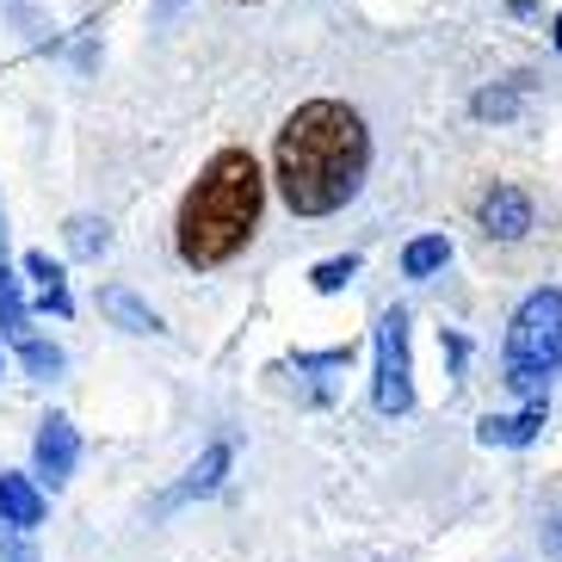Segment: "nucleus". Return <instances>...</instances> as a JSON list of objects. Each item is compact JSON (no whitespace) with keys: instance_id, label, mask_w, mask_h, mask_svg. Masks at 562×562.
<instances>
[{"instance_id":"obj_10","label":"nucleus","mask_w":562,"mask_h":562,"mask_svg":"<svg viewBox=\"0 0 562 562\" xmlns=\"http://www.w3.org/2000/svg\"><path fill=\"white\" fill-rule=\"evenodd\" d=\"M100 310L112 315V328H124V334H161V315L136 297L131 284H105V291H100Z\"/></svg>"},{"instance_id":"obj_2","label":"nucleus","mask_w":562,"mask_h":562,"mask_svg":"<svg viewBox=\"0 0 562 562\" xmlns=\"http://www.w3.org/2000/svg\"><path fill=\"white\" fill-rule=\"evenodd\" d=\"M260 204H266V180H260V167H254V155L216 149L204 161V173L192 180V192L180 199V216H173L180 260L192 272L229 266L254 241V229H260Z\"/></svg>"},{"instance_id":"obj_16","label":"nucleus","mask_w":562,"mask_h":562,"mask_svg":"<svg viewBox=\"0 0 562 562\" xmlns=\"http://www.w3.org/2000/svg\"><path fill=\"white\" fill-rule=\"evenodd\" d=\"M352 279H359V260H352V254H347V260H322V266L310 272V284L322 291V297H334V291H347Z\"/></svg>"},{"instance_id":"obj_9","label":"nucleus","mask_w":562,"mask_h":562,"mask_svg":"<svg viewBox=\"0 0 562 562\" xmlns=\"http://www.w3.org/2000/svg\"><path fill=\"white\" fill-rule=\"evenodd\" d=\"M538 432H544V402H526L519 414H488V420L476 427V439L482 446H513L519 451V446H531Z\"/></svg>"},{"instance_id":"obj_8","label":"nucleus","mask_w":562,"mask_h":562,"mask_svg":"<svg viewBox=\"0 0 562 562\" xmlns=\"http://www.w3.org/2000/svg\"><path fill=\"white\" fill-rule=\"evenodd\" d=\"M0 513L13 519L19 531H37L44 526V488H37V476H19V470H0Z\"/></svg>"},{"instance_id":"obj_14","label":"nucleus","mask_w":562,"mask_h":562,"mask_svg":"<svg viewBox=\"0 0 562 562\" xmlns=\"http://www.w3.org/2000/svg\"><path fill=\"white\" fill-rule=\"evenodd\" d=\"M446 260H451V241H446V235H414L408 248H402V272H408V279H432Z\"/></svg>"},{"instance_id":"obj_4","label":"nucleus","mask_w":562,"mask_h":562,"mask_svg":"<svg viewBox=\"0 0 562 562\" xmlns=\"http://www.w3.org/2000/svg\"><path fill=\"white\" fill-rule=\"evenodd\" d=\"M378 414H408L414 408V359H408V310L378 315V378H371Z\"/></svg>"},{"instance_id":"obj_22","label":"nucleus","mask_w":562,"mask_h":562,"mask_svg":"<svg viewBox=\"0 0 562 562\" xmlns=\"http://www.w3.org/2000/svg\"><path fill=\"white\" fill-rule=\"evenodd\" d=\"M557 50H562V13H557Z\"/></svg>"},{"instance_id":"obj_21","label":"nucleus","mask_w":562,"mask_h":562,"mask_svg":"<svg viewBox=\"0 0 562 562\" xmlns=\"http://www.w3.org/2000/svg\"><path fill=\"white\" fill-rule=\"evenodd\" d=\"M0 260H7V223H0Z\"/></svg>"},{"instance_id":"obj_11","label":"nucleus","mask_w":562,"mask_h":562,"mask_svg":"<svg viewBox=\"0 0 562 562\" xmlns=\"http://www.w3.org/2000/svg\"><path fill=\"white\" fill-rule=\"evenodd\" d=\"M25 279H32L37 303L50 315H75V297H68V279H63V266L50 260V254H25Z\"/></svg>"},{"instance_id":"obj_13","label":"nucleus","mask_w":562,"mask_h":562,"mask_svg":"<svg viewBox=\"0 0 562 562\" xmlns=\"http://www.w3.org/2000/svg\"><path fill=\"white\" fill-rule=\"evenodd\" d=\"M63 235H68V254H75V260H100V254L112 248V223H105V216H68Z\"/></svg>"},{"instance_id":"obj_19","label":"nucleus","mask_w":562,"mask_h":562,"mask_svg":"<svg viewBox=\"0 0 562 562\" xmlns=\"http://www.w3.org/2000/svg\"><path fill=\"white\" fill-rule=\"evenodd\" d=\"M13 531H19V526L7 519V513H0V550H7V538H13Z\"/></svg>"},{"instance_id":"obj_20","label":"nucleus","mask_w":562,"mask_h":562,"mask_svg":"<svg viewBox=\"0 0 562 562\" xmlns=\"http://www.w3.org/2000/svg\"><path fill=\"white\" fill-rule=\"evenodd\" d=\"M507 7H513V13H531V7H538V0H507Z\"/></svg>"},{"instance_id":"obj_24","label":"nucleus","mask_w":562,"mask_h":562,"mask_svg":"<svg viewBox=\"0 0 562 562\" xmlns=\"http://www.w3.org/2000/svg\"><path fill=\"white\" fill-rule=\"evenodd\" d=\"M19 562H32V557H19Z\"/></svg>"},{"instance_id":"obj_15","label":"nucleus","mask_w":562,"mask_h":562,"mask_svg":"<svg viewBox=\"0 0 562 562\" xmlns=\"http://www.w3.org/2000/svg\"><path fill=\"white\" fill-rule=\"evenodd\" d=\"M19 364H25V371H32L37 383H50V378H63V347H56V340H37V334H25V340H19Z\"/></svg>"},{"instance_id":"obj_3","label":"nucleus","mask_w":562,"mask_h":562,"mask_svg":"<svg viewBox=\"0 0 562 562\" xmlns=\"http://www.w3.org/2000/svg\"><path fill=\"white\" fill-rule=\"evenodd\" d=\"M562 364V291H531L507 322V390L544 402Z\"/></svg>"},{"instance_id":"obj_7","label":"nucleus","mask_w":562,"mask_h":562,"mask_svg":"<svg viewBox=\"0 0 562 562\" xmlns=\"http://www.w3.org/2000/svg\"><path fill=\"white\" fill-rule=\"evenodd\" d=\"M229 463H235V451H229V446H211L199 463H192V470H186V482H180V488H167V495H161V513L186 507V501L216 495V488H223V476H229Z\"/></svg>"},{"instance_id":"obj_5","label":"nucleus","mask_w":562,"mask_h":562,"mask_svg":"<svg viewBox=\"0 0 562 562\" xmlns=\"http://www.w3.org/2000/svg\"><path fill=\"white\" fill-rule=\"evenodd\" d=\"M32 476L50 482V488H63L68 476H75V463H81V432H75V420L68 414H50L44 427H37V446H32Z\"/></svg>"},{"instance_id":"obj_17","label":"nucleus","mask_w":562,"mask_h":562,"mask_svg":"<svg viewBox=\"0 0 562 562\" xmlns=\"http://www.w3.org/2000/svg\"><path fill=\"white\" fill-rule=\"evenodd\" d=\"M519 112V87H488L476 93V117H513Z\"/></svg>"},{"instance_id":"obj_18","label":"nucleus","mask_w":562,"mask_h":562,"mask_svg":"<svg viewBox=\"0 0 562 562\" xmlns=\"http://www.w3.org/2000/svg\"><path fill=\"white\" fill-rule=\"evenodd\" d=\"M173 13H180V0H155V19H161V25H167Z\"/></svg>"},{"instance_id":"obj_6","label":"nucleus","mask_w":562,"mask_h":562,"mask_svg":"<svg viewBox=\"0 0 562 562\" xmlns=\"http://www.w3.org/2000/svg\"><path fill=\"white\" fill-rule=\"evenodd\" d=\"M476 216H482V229L495 235V241H526L531 199L519 192V186H488V192H482V204H476Z\"/></svg>"},{"instance_id":"obj_1","label":"nucleus","mask_w":562,"mask_h":562,"mask_svg":"<svg viewBox=\"0 0 562 562\" xmlns=\"http://www.w3.org/2000/svg\"><path fill=\"white\" fill-rule=\"evenodd\" d=\"M364 173H371V131L347 100H310L284 117L272 180L297 216H334L359 199Z\"/></svg>"},{"instance_id":"obj_12","label":"nucleus","mask_w":562,"mask_h":562,"mask_svg":"<svg viewBox=\"0 0 562 562\" xmlns=\"http://www.w3.org/2000/svg\"><path fill=\"white\" fill-rule=\"evenodd\" d=\"M0 334L7 340H25L32 334V310H25V284L7 260H0Z\"/></svg>"},{"instance_id":"obj_23","label":"nucleus","mask_w":562,"mask_h":562,"mask_svg":"<svg viewBox=\"0 0 562 562\" xmlns=\"http://www.w3.org/2000/svg\"><path fill=\"white\" fill-rule=\"evenodd\" d=\"M0 378H7V364H0Z\"/></svg>"}]
</instances>
